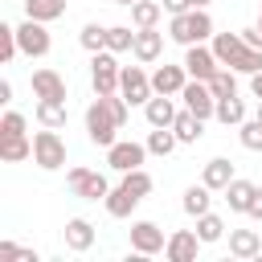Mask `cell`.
Segmentation results:
<instances>
[{"label": "cell", "instance_id": "cell-29", "mask_svg": "<svg viewBox=\"0 0 262 262\" xmlns=\"http://www.w3.org/2000/svg\"><path fill=\"white\" fill-rule=\"evenodd\" d=\"M29 156H33V139H25V135L0 139V160H4V164H20V160H29Z\"/></svg>", "mask_w": 262, "mask_h": 262}, {"label": "cell", "instance_id": "cell-32", "mask_svg": "<svg viewBox=\"0 0 262 262\" xmlns=\"http://www.w3.org/2000/svg\"><path fill=\"white\" fill-rule=\"evenodd\" d=\"M229 70H233V74H258V70H262V49L242 45V53L229 61Z\"/></svg>", "mask_w": 262, "mask_h": 262}, {"label": "cell", "instance_id": "cell-23", "mask_svg": "<svg viewBox=\"0 0 262 262\" xmlns=\"http://www.w3.org/2000/svg\"><path fill=\"white\" fill-rule=\"evenodd\" d=\"M217 123H225V127H242L246 123V102L237 98V94H229V98H217V115H213Z\"/></svg>", "mask_w": 262, "mask_h": 262}, {"label": "cell", "instance_id": "cell-11", "mask_svg": "<svg viewBox=\"0 0 262 262\" xmlns=\"http://www.w3.org/2000/svg\"><path fill=\"white\" fill-rule=\"evenodd\" d=\"M164 246H168V237H164V229H160L156 221H135V225H131V250H135L139 258L160 254Z\"/></svg>", "mask_w": 262, "mask_h": 262}, {"label": "cell", "instance_id": "cell-35", "mask_svg": "<svg viewBox=\"0 0 262 262\" xmlns=\"http://www.w3.org/2000/svg\"><path fill=\"white\" fill-rule=\"evenodd\" d=\"M237 139H242L246 151H262V119H258V115L246 119V123L237 127Z\"/></svg>", "mask_w": 262, "mask_h": 262}, {"label": "cell", "instance_id": "cell-22", "mask_svg": "<svg viewBox=\"0 0 262 262\" xmlns=\"http://www.w3.org/2000/svg\"><path fill=\"white\" fill-rule=\"evenodd\" d=\"M160 16H164V4L160 0H135L131 4V25L135 29H156Z\"/></svg>", "mask_w": 262, "mask_h": 262}, {"label": "cell", "instance_id": "cell-21", "mask_svg": "<svg viewBox=\"0 0 262 262\" xmlns=\"http://www.w3.org/2000/svg\"><path fill=\"white\" fill-rule=\"evenodd\" d=\"M184 213L188 217H201V213H209V205H213V188L201 180V184H192V188H184Z\"/></svg>", "mask_w": 262, "mask_h": 262}, {"label": "cell", "instance_id": "cell-25", "mask_svg": "<svg viewBox=\"0 0 262 262\" xmlns=\"http://www.w3.org/2000/svg\"><path fill=\"white\" fill-rule=\"evenodd\" d=\"M37 123L41 127H66V102L61 98H37Z\"/></svg>", "mask_w": 262, "mask_h": 262}, {"label": "cell", "instance_id": "cell-13", "mask_svg": "<svg viewBox=\"0 0 262 262\" xmlns=\"http://www.w3.org/2000/svg\"><path fill=\"white\" fill-rule=\"evenodd\" d=\"M184 82H188L184 61H180V66H168V61H164V66L151 74V90H156V94H180V90H184Z\"/></svg>", "mask_w": 262, "mask_h": 262}, {"label": "cell", "instance_id": "cell-37", "mask_svg": "<svg viewBox=\"0 0 262 262\" xmlns=\"http://www.w3.org/2000/svg\"><path fill=\"white\" fill-rule=\"evenodd\" d=\"M209 90L217 94V98H229V94H237V78H233V70L225 66V70H217L213 78H209Z\"/></svg>", "mask_w": 262, "mask_h": 262}, {"label": "cell", "instance_id": "cell-43", "mask_svg": "<svg viewBox=\"0 0 262 262\" xmlns=\"http://www.w3.org/2000/svg\"><path fill=\"white\" fill-rule=\"evenodd\" d=\"M254 221H262V188H254V196H250V209H246Z\"/></svg>", "mask_w": 262, "mask_h": 262}, {"label": "cell", "instance_id": "cell-48", "mask_svg": "<svg viewBox=\"0 0 262 262\" xmlns=\"http://www.w3.org/2000/svg\"><path fill=\"white\" fill-rule=\"evenodd\" d=\"M115 4H127V8H131V4H135V0H115Z\"/></svg>", "mask_w": 262, "mask_h": 262}, {"label": "cell", "instance_id": "cell-6", "mask_svg": "<svg viewBox=\"0 0 262 262\" xmlns=\"http://www.w3.org/2000/svg\"><path fill=\"white\" fill-rule=\"evenodd\" d=\"M16 45H20V53L25 57H45L49 53V29H45V20H33V16H25V25H16Z\"/></svg>", "mask_w": 262, "mask_h": 262}, {"label": "cell", "instance_id": "cell-2", "mask_svg": "<svg viewBox=\"0 0 262 262\" xmlns=\"http://www.w3.org/2000/svg\"><path fill=\"white\" fill-rule=\"evenodd\" d=\"M33 164L45 172H57L66 164V139L57 135V127H45L33 135Z\"/></svg>", "mask_w": 262, "mask_h": 262}, {"label": "cell", "instance_id": "cell-47", "mask_svg": "<svg viewBox=\"0 0 262 262\" xmlns=\"http://www.w3.org/2000/svg\"><path fill=\"white\" fill-rule=\"evenodd\" d=\"M192 8H209V0H192Z\"/></svg>", "mask_w": 262, "mask_h": 262}, {"label": "cell", "instance_id": "cell-14", "mask_svg": "<svg viewBox=\"0 0 262 262\" xmlns=\"http://www.w3.org/2000/svg\"><path fill=\"white\" fill-rule=\"evenodd\" d=\"M33 94L37 98H61L66 102V78L57 70H33Z\"/></svg>", "mask_w": 262, "mask_h": 262}, {"label": "cell", "instance_id": "cell-46", "mask_svg": "<svg viewBox=\"0 0 262 262\" xmlns=\"http://www.w3.org/2000/svg\"><path fill=\"white\" fill-rule=\"evenodd\" d=\"M0 102H4V106L12 102V82H0Z\"/></svg>", "mask_w": 262, "mask_h": 262}, {"label": "cell", "instance_id": "cell-28", "mask_svg": "<svg viewBox=\"0 0 262 262\" xmlns=\"http://www.w3.org/2000/svg\"><path fill=\"white\" fill-rule=\"evenodd\" d=\"M25 16H33V20H57V16H66V0H25Z\"/></svg>", "mask_w": 262, "mask_h": 262}, {"label": "cell", "instance_id": "cell-8", "mask_svg": "<svg viewBox=\"0 0 262 262\" xmlns=\"http://www.w3.org/2000/svg\"><path fill=\"white\" fill-rule=\"evenodd\" d=\"M180 98H184V106H188L192 115H201V119H213V115H217V94H213L209 82H201V78H188L184 90H180Z\"/></svg>", "mask_w": 262, "mask_h": 262}, {"label": "cell", "instance_id": "cell-50", "mask_svg": "<svg viewBox=\"0 0 262 262\" xmlns=\"http://www.w3.org/2000/svg\"><path fill=\"white\" fill-rule=\"evenodd\" d=\"M258 119H262V98H258Z\"/></svg>", "mask_w": 262, "mask_h": 262}, {"label": "cell", "instance_id": "cell-31", "mask_svg": "<svg viewBox=\"0 0 262 262\" xmlns=\"http://www.w3.org/2000/svg\"><path fill=\"white\" fill-rule=\"evenodd\" d=\"M196 233H201V242H205V246H209V242H221V237H225V221L209 209V213H201V217H196Z\"/></svg>", "mask_w": 262, "mask_h": 262}, {"label": "cell", "instance_id": "cell-12", "mask_svg": "<svg viewBox=\"0 0 262 262\" xmlns=\"http://www.w3.org/2000/svg\"><path fill=\"white\" fill-rule=\"evenodd\" d=\"M201 233L196 229H176L168 233V246H164V258L168 262H196V250H201Z\"/></svg>", "mask_w": 262, "mask_h": 262}, {"label": "cell", "instance_id": "cell-5", "mask_svg": "<svg viewBox=\"0 0 262 262\" xmlns=\"http://www.w3.org/2000/svg\"><path fill=\"white\" fill-rule=\"evenodd\" d=\"M66 184H70L74 196H86V201H106V192H111L106 176L102 172H90V168H70L66 172Z\"/></svg>", "mask_w": 262, "mask_h": 262}, {"label": "cell", "instance_id": "cell-18", "mask_svg": "<svg viewBox=\"0 0 262 262\" xmlns=\"http://www.w3.org/2000/svg\"><path fill=\"white\" fill-rule=\"evenodd\" d=\"M172 131H176V139H180V143H196V139L205 135V119H201V115H192V111L184 106V111H176Z\"/></svg>", "mask_w": 262, "mask_h": 262}, {"label": "cell", "instance_id": "cell-15", "mask_svg": "<svg viewBox=\"0 0 262 262\" xmlns=\"http://www.w3.org/2000/svg\"><path fill=\"white\" fill-rule=\"evenodd\" d=\"M66 246H70L74 254H86V250L94 246V225H90L86 217H70V221H66Z\"/></svg>", "mask_w": 262, "mask_h": 262}, {"label": "cell", "instance_id": "cell-19", "mask_svg": "<svg viewBox=\"0 0 262 262\" xmlns=\"http://www.w3.org/2000/svg\"><path fill=\"white\" fill-rule=\"evenodd\" d=\"M229 254L233 258H258L262 254L258 229H229Z\"/></svg>", "mask_w": 262, "mask_h": 262}, {"label": "cell", "instance_id": "cell-27", "mask_svg": "<svg viewBox=\"0 0 262 262\" xmlns=\"http://www.w3.org/2000/svg\"><path fill=\"white\" fill-rule=\"evenodd\" d=\"M102 205H106V213H111V217H131V209L139 205V196H135V192H127V188L119 184V188H111V192H106V201H102Z\"/></svg>", "mask_w": 262, "mask_h": 262}, {"label": "cell", "instance_id": "cell-34", "mask_svg": "<svg viewBox=\"0 0 262 262\" xmlns=\"http://www.w3.org/2000/svg\"><path fill=\"white\" fill-rule=\"evenodd\" d=\"M123 188H127V192H135V196L143 201V196L156 188V180H151L143 168H131V172H123Z\"/></svg>", "mask_w": 262, "mask_h": 262}, {"label": "cell", "instance_id": "cell-10", "mask_svg": "<svg viewBox=\"0 0 262 262\" xmlns=\"http://www.w3.org/2000/svg\"><path fill=\"white\" fill-rule=\"evenodd\" d=\"M143 156H147V143H135V139H115L111 147H106V164L115 168V172H131V168H139L143 164Z\"/></svg>", "mask_w": 262, "mask_h": 262}, {"label": "cell", "instance_id": "cell-38", "mask_svg": "<svg viewBox=\"0 0 262 262\" xmlns=\"http://www.w3.org/2000/svg\"><path fill=\"white\" fill-rule=\"evenodd\" d=\"M16 53H20V45H16V25H0V61L8 66Z\"/></svg>", "mask_w": 262, "mask_h": 262}, {"label": "cell", "instance_id": "cell-33", "mask_svg": "<svg viewBox=\"0 0 262 262\" xmlns=\"http://www.w3.org/2000/svg\"><path fill=\"white\" fill-rule=\"evenodd\" d=\"M131 45H135L131 25H111V29H106V49H111V53H127Z\"/></svg>", "mask_w": 262, "mask_h": 262}, {"label": "cell", "instance_id": "cell-3", "mask_svg": "<svg viewBox=\"0 0 262 262\" xmlns=\"http://www.w3.org/2000/svg\"><path fill=\"white\" fill-rule=\"evenodd\" d=\"M115 131H123V127H119L115 115L102 106V98H94V102L86 106V135H90V143H94V147H111V143H115Z\"/></svg>", "mask_w": 262, "mask_h": 262}, {"label": "cell", "instance_id": "cell-1", "mask_svg": "<svg viewBox=\"0 0 262 262\" xmlns=\"http://www.w3.org/2000/svg\"><path fill=\"white\" fill-rule=\"evenodd\" d=\"M168 37L176 41V45H201V41H209L213 37V20H209V12L205 8H188V12H176L172 20H168Z\"/></svg>", "mask_w": 262, "mask_h": 262}, {"label": "cell", "instance_id": "cell-4", "mask_svg": "<svg viewBox=\"0 0 262 262\" xmlns=\"http://www.w3.org/2000/svg\"><path fill=\"white\" fill-rule=\"evenodd\" d=\"M119 74H123V66L115 61V53H111V49H98L94 61H90L94 94H119Z\"/></svg>", "mask_w": 262, "mask_h": 262}, {"label": "cell", "instance_id": "cell-42", "mask_svg": "<svg viewBox=\"0 0 262 262\" xmlns=\"http://www.w3.org/2000/svg\"><path fill=\"white\" fill-rule=\"evenodd\" d=\"M242 41H246V45H254V49H262V25H254V29H242Z\"/></svg>", "mask_w": 262, "mask_h": 262}, {"label": "cell", "instance_id": "cell-24", "mask_svg": "<svg viewBox=\"0 0 262 262\" xmlns=\"http://www.w3.org/2000/svg\"><path fill=\"white\" fill-rule=\"evenodd\" d=\"M242 33H213V53H217V61L221 66H229L237 53H242Z\"/></svg>", "mask_w": 262, "mask_h": 262}, {"label": "cell", "instance_id": "cell-26", "mask_svg": "<svg viewBox=\"0 0 262 262\" xmlns=\"http://www.w3.org/2000/svg\"><path fill=\"white\" fill-rule=\"evenodd\" d=\"M254 188H258V184H250V180L233 176V180H229V188H225V201H229V209H233V213H246V209H250V196H254Z\"/></svg>", "mask_w": 262, "mask_h": 262}, {"label": "cell", "instance_id": "cell-7", "mask_svg": "<svg viewBox=\"0 0 262 262\" xmlns=\"http://www.w3.org/2000/svg\"><path fill=\"white\" fill-rule=\"evenodd\" d=\"M119 94H123L131 106H147V98H151L156 90H151V78H147L139 66H123V74H119Z\"/></svg>", "mask_w": 262, "mask_h": 262}, {"label": "cell", "instance_id": "cell-39", "mask_svg": "<svg viewBox=\"0 0 262 262\" xmlns=\"http://www.w3.org/2000/svg\"><path fill=\"white\" fill-rule=\"evenodd\" d=\"M98 98H102V106L115 115V123H119V127H127V106H131V102H127L123 94H98Z\"/></svg>", "mask_w": 262, "mask_h": 262}, {"label": "cell", "instance_id": "cell-49", "mask_svg": "<svg viewBox=\"0 0 262 262\" xmlns=\"http://www.w3.org/2000/svg\"><path fill=\"white\" fill-rule=\"evenodd\" d=\"M258 25H262V0H258Z\"/></svg>", "mask_w": 262, "mask_h": 262}, {"label": "cell", "instance_id": "cell-17", "mask_svg": "<svg viewBox=\"0 0 262 262\" xmlns=\"http://www.w3.org/2000/svg\"><path fill=\"white\" fill-rule=\"evenodd\" d=\"M143 115H147L151 127H172V119H176V102H172V94H151L147 106H143Z\"/></svg>", "mask_w": 262, "mask_h": 262}, {"label": "cell", "instance_id": "cell-20", "mask_svg": "<svg viewBox=\"0 0 262 262\" xmlns=\"http://www.w3.org/2000/svg\"><path fill=\"white\" fill-rule=\"evenodd\" d=\"M201 180H205L213 192H225V188H229V180H233V164H229L225 156H217V160H209V164H205Z\"/></svg>", "mask_w": 262, "mask_h": 262}, {"label": "cell", "instance_id": "cell-30", "mask_svg": "<svg viewBox=\"0 0 262 262\" xmlns=\"http://www.w3.org/2000/svg\"><path fill=\"white\" fill-rule=\"evenodd\" d=\"M176 143H180V139H176L172 127H151V135H147V151H151V156H172Z\"/></svg>", "mask_w": 262, "mask_h": 262}, {"label": "cell", "instance_id": "cell-41", "mask_svg": "<svg viewBox=\"0 0 262 262\" xmlns=\"http://www.w3.org/2000/svg\"><path fill=\"white\" fill-rule=\"evenodd\" d=\"M0 258H20V262H37L33 250H20L16 242H0Z\"/></svg>", "mask_w": 262, "mask_h": 262}, {"label": "cell", "instance_id": "cell-45", "mask_svg": "<svg viewBox=\"0 0 262 262\" xmlns=\"http://www.w3.org/2000/svg\"><path fill=\"white\" fill-rule=\"evenodd\" d=\"M250 90H254V98H262V70L250 74Z\"/></svg>", "mask_w": 262, "mask_h": 262}, {"label": "cell", "instance_id": "cell-16", "mask_svg": "<svg viewBox=\"0 0 262 262\" xmlns=\"http://www.w3.org/2000/svg\"><path fill=\"white\" fill-rule=\"evenodd\" d=\"M160 49H164V33H160V29H135V45H131V53H135L139 61H156Z\"/></svg>", "mask_w": 262, "mask_h": 262}, {"label": "cell", "instance_id": "cell-36", "mask_svg": "<svg viewBox=\"0 0 262 262\" xmlns=\"http://www.w3.org/2000/svg\"><path fill=\"white\" fill-rule=\"evenodd\" d=\"M78 41H82V49H90V53H98V49H106V29L102 25H82V33H78Z\"/></svg>", "mask_w": 262, "mask_h": 262}, {"label": "cell", "instance_id": "cell-44", "mask_svg": "<svg viewBox=\"0 0 262 262\" xmlns=\"http://www.w3.org/2000/svg\"><path fill=\"white\" fill-rule=\"evenodd\" d=\"M188 8H192V0H164V12H172V16L176 12H188Z\"/></svg>", "mask_w": 262, "mask_h": 262}, {"label": "cell", "instance_id": "cell-9", "mask_svg": "<svg viewBox=\"0 0 262 262\" xmlns=\"http://www.w3.org/2000/svg\"><path fill=\"white\" fill-rule=\"evenodd\" d=\"M184 70H188V78H201V82H209L217 70H221V61H217V53H213V45H188L184 49Z\"/></svg>", "mask_w": 262, "mask_h": 262}, {"label": "cell", "instance_id": "cell-40", "mask_svg": "<svg viewBox=\"0 0 262 262\" xmlns=\"http://www.w3.org/2000/svg\"><path fill=\"white\" fill-rule=\"evenodd\" d=\"M12 135H25V115L20 111H4V119H0V139H12Z\"/></svg>", "mask_w": 262, "mask_h": 262}]
</instances>
